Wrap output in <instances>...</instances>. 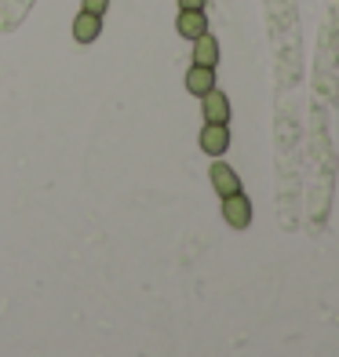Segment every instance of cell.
Returning <instances> with one entry per match:
<instances>
[{"instance_id":"obj_1","label":"cell","mask_w":339,"mask_h":357,"mask_svg":"<svg viewBox=\"0 0 339 357\" xmlns=\"http://www.w3.org/2000/svg\"><path fill=\"white\" fill-rule=\"evenodd\" d=\"M223 219L234 226V230H245V226H252V201L245 197V193H230V197H223Z\"/></svg>"},{"instance_id":"obj_2","label":"cell","mask_w":339,"mask_h":357,"mask_svg":"<svg viewBox=\"0 0 339 357\" xmlns=\"http://www.w3.org/2000/svg\"><path fill=\"white\" fill-rule=\"evenodd\" d=\"M197 142H201V150H204L208 157H223L226 150H230V124H208V121H204Z\"/></svg>"},{"instance_id":"obj_3","label":"cell","mask_w":339,"mask_h":357,"mask_svg":"<svg viewBox=\"0 0 339 357\" xmlns=\"http://www.w3.org/2000/svg\"><path fill=\"white\" fill-rule=\"evenodd\" d=\"M201 113L208 124H230V99H226V91L212 88L201 95Z\"/></svg>"},{"instance_id":"obj_4","label":"cell","mask_w":339,"mask_h":357,"mask_svg":"<svg viewBox=\"0 0 339 357\" xmlns=\"http://www.w3.org/2000/svg\"><path fill=\"white\" fill-rule=\"evenodd\" d=\"M208 178H212V190L219 193V197H230V193L241 190V175H237L230 165H226V160H219V157H216L212 172H208Z\"/></svg>"},{"instance_id":"obj_5","label":"cell","mask_w":339,"mask_h":357,"mask_svg":"<svg viewBox=\"0 0 339 357\" xmlns=\"http://www.w3.org/2000/svg\"><path fill=\"white\" fill-rule=\"evenodd\" d=\"M103 33V15H91V11H80L73 19V40L77 44H95Z\"/></svg>"},{"instance_id":"obj_6","label":"cell","mask_w":339,"mask_h":357,"mask_svg":"<svg viewBox=\"0 0 339 357\" xmlns=\"http://www.w3.org/2000/svg\"><path fill=\"white\" fill-rule=\"evenodd\" d=\"M175 29H179V37L197 40L201 33H208V15H204V11H179V19H175Z\"/></svg>"},{"instance_id":"obj_7","label":"cell","mask_w":339,"mask_h":357,"mask_svg":"<svg viewBox=\"0 0 339 357\" xmlns=\"http://www.w3.org/2000/svg\"><path fill=\"white\" fill-rule=\"evenodd\" d=\"M212 88H216V70L212 66H197V62H193V66L186 70V91L201 99V95L212 91Z\"/></svg>"},{"instance_id":"obj_8","label":"cell","mask_w":339,"mask_h":357,"mask_svg":"<svg viewBox=\"0 0 339 357\" xmlns=\"http://www.w3.org/2000/svg\"><path fill=\"white\" fill-rule=\"evenodd\" d=\"M193 62L197 66H219V40L212 33H201L197 40H193Z\"/></svg>"},{"instance_id":"obj_9","label":"cell","mask_w":339,"mask_h":357,"mask_svg":"<svg viewBox=\"0 0 339 357\" xmlns=\"http://www.w3.org/2000/svg\"><path fill=\"white\" fill-rule=\"evenodd\" d=\"M110 0H80V11H91V15H106Z\"/></svg>"},{"instance_id":"obj_10","label":"cell","mask_w":339,"mask_h":357,"mask_svg":"<svg viewBox=\"0 0 339 357\" xmlns=\"http://www.w3.org/2000/svg\"><path fill=\"white\" fill-rule=\"evenodd\" d=\"M208 0H179V11H204Z\"/></svg>"}]
</instances>
